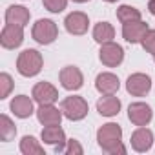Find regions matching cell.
<instances>
[{
	"mask_svg": "<svg viewBox=\"0 0 155 155\" xmlns=\"http://www.w3.org/2000/svg\"><path fill=\"white\" fill-rule=\"evenodd\" d=\"M120 139H122V128L119 124H115V122H108V124L101 126L99 131H97V142H99V146L104 151L113 153V155L115 153H122V155L126 153V148L122 146Z\"/></svg>",
	"mask_w": 155,
	"mask_h": 155,
	"instance_id": "1",
	"label": "cell"
},
{
	"mask_svg": "<svg viewBox=\"0 0 155 155\" xmlns=\"http://www.w3.org/2000/svg\"><path fill=\"white\" fill-rule=\"evenodd\" d=\"M42 64L44 58L37 49H24L17 58V71L22 77H35L40 73Z\"/></svg>",
	"mask_w": 155,
	"mask_h": 155,
	"instance_id": "2",
	"label": "cell"
},
{
	"mask_svg": "<svg viewBox=\"0 0 155 155\" xmlns=\"http://www.w3.org/2000/svg\"><path fill=\"white\" fill-rule=\"evenodd\" d=\"M60 110L64 113L66 119L69 120H82L86 115H88V102L82 99V97H77V95H71V97H66L60 104Z\"/></svg>",
	"mask_w": 155,
	"mask_h": 155,
	"instance_id": "3",
	"label": "cell"
},
{
	"mask_svg": "<svg viewBox=\"0 0 155 155\" xmlns=\"http://www.w3.org/2000/svg\"><path fill=\"white\" fill-rule=\"evenodd\" d=\"M33 38L42 44V46H48V44H53L58 37V29H57V24L49 18H40L37 20V24L33 26V31H31Z\"/></svg>",
	"mask_w": 155,
	"mask_h": 155,
	"instance_id": "4",
	"label": "cell"
},
{
	"mask_svg": "<svg viewBox=\"0 0 155 155\" xmlns=\"http://www.w3.org/2000/svg\"><path fill=\"white\" fill-rule=\"evenodd\" d=\"M99 58L104 66L108 68H117L119 64H122L124 60V49L122 46L115 44L113 40L111 42H106V44H101V51H99Z\"/></svg>",
	"mask_w": 155,
	"mask_h": 155,
	"instance_id": "5",
	"label": "cell"
},
{
	"mask_svg": "<svg viewBox=\"0 0 155 155\" xmlns=\"http://www.w3.org/2000/svg\"><path fill=\"white\" fill-rule=\"evenodd\" d=\"M60 84L64 90L68 91H77L81 90L82 84H84V77H82V71L75 66H66L60 69Z\"/></svg>",
	"mask_w": 155,
	"mask_h": 155,
	"instance_id": "6",
	"label": "cell"
},
{
	"mask_svg": "<svg viewBox=\"0 0 155 155\" xmlns=\"http://www.w3.org/2000/svg\"><path fill=\"white\" fill-rule=\"evenodd\" d=\"M126 90L133 97H144L151 90V81H150V77L144 75V73H133V75L128 77V81H126Z\"/></svg>",
	"mask_w": 155,
	"mask_h": 155,
	"instance_id": "7",
	"label": "cell"
},
{
	"mask_svg": "<svg viewBox=\"0 0 155 155\" xmlns=\"http://www.w3.org/2000/svg\"><path fill=\"white\" fill-rule=\"evenodd\" d=\"M24 42V31L22 26H15V24H6L2 33H0V44L6 49H15Z\"/></svg>",
	"mask_w": 155,
	"mask_h": 155,
	"instance_id": "8",
	"label": "cell"
},
{
	"mask_svg": "<svg viewBox=\"0 0 155 155\" xmlns=\"http://www.w3.org/2000/svg\"><path fill=\"white\" fill-rule=\"evenodd\" d=\"M150 31L148 24L142 20H133V22H126L122 26V37L126 42L130 44H140L146 37V33Z\"/></svg>",
	"mask_w": 155,
	"mask_h": 155,
	"instance_id": "9",
	"label": "cell"
},
{
	"mask_svg": "<svg viewBox=\"0 0 155 155\" xmlns=\"http://www.w3.org/2000/svg\"><path fill=\"white\" fill-rule=\"evenodd\" d=\"M128 119H130L131 124H135V126H146V124L151 122L153 111H151V108H150L148 104H144V102H133V104H130V108H128Z\"/></svg>",
	"mask_w": 155,
	"mask_h": 155,
	"instance_id": "10",
	"label": "cell"
},
{
	"mask_svg": "<svg viewBox=\"0 0 155 155\" xmlns=\"http://www.w3.org/2000/svg\"><path fill=\"white\" fill-rule=\"evenodd\" d=\"M64 26H66V31L71 33V35H84L90 28V20H88V15L82 13V11H73L66 17L64 20Z\"/></svg>",
	"mask_w": 155,
	"mask_h": 155,
	"instance_id": "11",
	"label": "cell"
},
{
	"mask_svg": "<svg viewBox=\"0 0 155 155\" xmlns=\"http://www.w3.org/2000/svg\"><path fill=\"white\" fill-rule=\"evenodd\" d=\"M58 99V91L49 82H38L33 88V101L38 104H53Z\"/></svg>",
	"mask_w": 155,
	"mask_h": 155,
	"instance_id": "12",
	"label": "cell"
},
{
	"mask_svg": "<svg viewBox=\"0 0 155 155\" xmlns=\"http://www.w3.org/2000/svg\"><path fill=\"white\" fill-rule=\"evenodd\" d=\"M62 115V110L58 111V108H55L53 104H40V108L37 110V119L44 126H60Z\"/></svg>",
	"mask_w": 155,
	"mask_h": 155,
	"instance_id": "13",
	"label": "cell"
},
{
	"mask_svg": "<svg viewBox=\"0 0 155 155\" xmlns=\"http://www.w3.org/2000/svg\"><path fill=\"white\" fill-rule=\"evenodd\" d=\"M42 140L46 144H53L57 153L64 151V144L68 142L66 140V133H64V130L60 126H46L42 130Z\"/></svg>",
	"mask_w": 155,
	"mask_h": 155,
	"instance_id": "14",
	"label": "cell"
},
{
	"mask_svg": "<svg viewBox=\"0 0 155 155\" xmlns=\"http://www.w3.org/2000/svg\"><path fill=\"white\" fill-rule=\"evenodd\" d=\"M131 148L135 150V151H139V153H144V151H148L150 148H151V144H153V133H151V130H148V128H144V126H139V130H135L133 133H131Z\"/></svg>",
	"mask_w": 155,
	"mask_h": 155,
	"instance_id": "15",
	"label": "cell"
},
{
	"mask_svg": "<svg viewBox=\"0 0 155 155\" xmlns=\"http://www.w3.org/2000/svg\"><path fill=\"white\" fill-rule=\"evenodd\" d=\"M95 88L102 95H113L115 91H119L120 82L117 79V75H113V73H101L95 79Z\"/></svg>",
	"mask_w": 155,
	"mask_h": 155,
	"instance_id": "16",
	"label": "cell"
},
{
	"mask_svg": "<svg viewBox=\"0 0 155 155\" xmlns=\"http://www.w3.org/2000/svg\"><path fill=\"white\" fill-rule=\"evenodd\" d=\"M9 108H11V111L15 113V117H18V119H28V117H31L33 115V101L28 97V95H17L13 101H11V104H9Z\"/></svg>",
	"mask_w": 155,
	"mask_h": 155,
	"instance_id": "17",
	"label": "cell"
},
{
	"mask_svg": "<svg viewBox=\"0 0 155 155\" xmlns=\"http://www.w3.org/2000/svg\"><path fill=\"white\" fill-rule=\"evenodd\" d=\"M97 111L102 117H115L120 111V101L113 95H104L97 101Z\"/></svg>",
	"mask_w": 155,
	"mask_h": 155,
	"instance_id": "18",
	"label": "cell"
},
{
	"mask_svg": "<svg viewBox=\"0 0 155 155\" xmlns=\"http://www.w3.org/2000/svg\"><path fill=\"white\" fill-rule=\"evenodd\" d=\"M29 11L24 6H9L6 11V22L8 24H15V26H28L29 22Z\"/></svg>",
	"mask_w": 155,
	"mask_h": 155,
	"instance_id": "19",
	"label": "cell"
},
{
	"mask_svg": "<svg viewBox=\"0 0 155 155\" xmlns=\"http://www.w3.org/2000/svg\"><path fill=\"white\" fill-rule=\"evenodd\" d=\"M113 37H115V29H113L111 24H108V22H99V24H95V28H93V38H95L99 44L111 42Z\"/></svg>",
	"mask_w": 155,
	"mask_h": 155,
	"instance_id": "20",
	"label": "cell"
},
{
	"mask_svg": "<svg viewBox=\"0 0 155 155\" xmlns=\"http://www.w3.org/2000/svg\"><path fill=\"white\" fill-rule=\"evenodd\" d=\"M20 151L24 155H44V148L38 144V140L31 135H26L20 140Z\"/></svg>",
	"mask_w": 155,
	"mask_h": 155,
	"instance_id": "21",
	"label": "cell"
},
{
	"mask_svg": "<svg viewBox=\"0 0 155 155\" xmlns=\"http://www.w3.org/2000/svg\"><path fill=\"white\" fill-rule=\"evenodd\" d=\"M15 135H17L15 124L11 122V119L8 115H2L0 117V139L4 142H9L11 139H15Z\"/></svg>",
	"mask_w": 155,
	"mask_h": 155,
	"instance_id": "22",
	"label": "cell"
},
{
	"mask_svg": "<svg viewBox=\"0 0 155 155\" xmlns=\"http://www.w3.org/2000/svg\"><path fill=\"white\" fill-rule=\"evenodd\" d=\"M117 18L126 24V22H133V20H140V11L131 8V6H120L117 9Z\"/></svg>",
	"mask_w": 155,
	"mask_h": 155,
	"instance_id": "23",
	"label": "cell"
},
{
	"mask_svg": "<svg viewBox=\"0 0 155 155\" xmlns=\"http://www.w3.org/2000/svg\"><path fill=\"white\" fill-rule=\"evenodd\" d=\"M11 88H13V79L8 73H2L0 75V99H8Z\"/></svg>",
	"mask_w": 155,
	"mask_h": 155,
	"instance_id": "24",
	"label": "cell"
},
{
	"mask_svg": "<svg viewBox=\"0 0 155 155\" xmlns=\"http://www.w3.org/2000/svg\"><path fill=\"white\" fill-rule=\"evenodd\" d=\"M42 4H44V8H46L48 11H51V13H60V11L66 9L68 0H42Z\"/></svg>",
	"mask_w": 155,
	"mask_h": 155,
	"instance_id": "25",
	"label": "cell"
},
{
	"mask_svg": "<svg viewBox=\"0 0 155 155\" xmlns=\"http://www.w3.org/2000/svg\"><path fill=\"white\" fill-rule=\"evenodd\" d=\"M140 44H142V48H144V51H146V53L155 55V29H150V31L146 33V37H144V40H142Z\"/></svg>",
	"mask_w": 155,
	"mask_h": 155,
	"instance_id": "26",
	"label": "cell"
},
{
	"mask_svg": "<svg viewBox=\"0 0 155 155\" xmlns=\"http://www.w3.org/2000/svg\"><path fill=\"white\" fill-rule=\"evenodd\" d=\"M84 150H82V146L77 142V140H68V146L64 148V153H68V155H73V153H77V155H81Z\"/></svg>",
	"mask_w": 155,
	"mask_h": 155,
	"instance_id": "27",
	"label": "cell"
},
{
	"mask_svg": "<svg viewBox=\"0 0 155 155\" xmlns=\"http://www.w3.org/2000/svg\"><path fill=\"white\" fill-rule=\"evenodd\" d=\"M148 11L151 15H155V0H150V4H148Z\"/></svg>",
	"mask_w": 155,
	"mask_h": 155,
	"instance_id": "28",
	"label": "cell"
},
{
	"mask_svg": "<svg viewBox=\"0 0 155 155\" xmlns=\"http://www.w3.org/2000/svg\"><path fill=\"white\" fill-rule=\"evenodd\" d=\"M73 2H77V4H84V2H90V0H73Z\"/></svg>",
	"mask_w": 155,
	"mask_h": 155,
	"instance_id": "29",
	"label": "cell"
},
{
	"mask_svg": "<svg viewBox=\"0 0 155 155\" xmlns=\"http://www.w3.org/2000/svg\"><path fill=\"white\" fill-rule=\"evenodd\" d=\"M104 2H110L111 4V2H117V0H104Z\"/></svg>",
	"mask_w": 155,
	"mask_h": 155,
	"instance_id": "30",
	"label": "cell"
},
{
	"mask_svg": "<svg viewBox=\"0 0 155 155\" xmlns=\"http://www.w3.org/2000/svg\"><path fill=\"white\" fill-rule=\"evenodd\" d=\"M153 60H155V55H153Z\"/></svg>",
	"mask_w": 155,
	"mask_h": 155,
	"instance_id": "31",
	"label": "cell"
}]
</instances>
